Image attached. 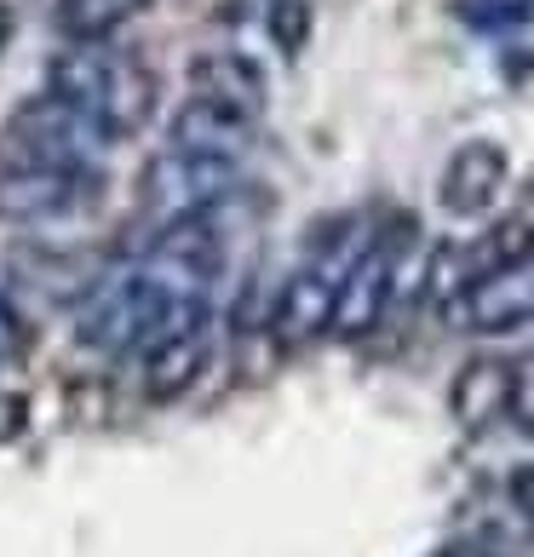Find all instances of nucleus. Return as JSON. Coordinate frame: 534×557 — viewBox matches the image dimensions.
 Instances as JSON below:
<instances>
[{"label":"nucleus","mask_w":534,"mask_h":557,"mask_svg":"<svg viewBox=\"0 0 534 557\" xmlns=\"http://www.w3.org/2000/svg\"><path fill=\"white\" fill-rule=\"evenodd\" d=\"M190 322H208V305L178 299L144 264H127V271H110L87 287L75 339L104 350V357H127V350H150L161 334L190 327Z\"/></svg>","instance_id":"f257e3e1"},{"label":"nucleus","mask_w":534,"mask_h":557,"mask_svg":"<svg viewBox=\"0 0 534 557\" xmlns=\"http://www.w3.org/2000/svg\"><path fill=\"white\" fill-rule=\"evenodd\" d=\"M47 92L70 98L75 110H87L115 144L138 133L156 110V75L138 64L133 52L110 47V40H70L47 70Z\"/></svg>","instance_id":"f03ea898"},{"label":"nucleus","mask_w":534,"mask_h":557,"mask_svg":"<svg viewBox=\"0 0 534 557\" xmlns=\"http://www.w3.org/2000/svg\"><path fill=\"white\" fill-rule=\"evenodd\" d=\"M115 138L70 98H24L0 127V168H58V173H104Z\"/></svg>","instance_id":"7ed1b4c3"},{"label":"nucleus","mask_w":534,"mask_h":557,"mask_svg":"<svg viewBox=\"0 0 534 557\" xmlns=\"http://www.w3.org/2000/svg\"><path fill=\"white\" fill-rule=\"evenodd\" d=\"M241 178H248V161L236 156H208V150H156L150 168H144L138 190H144V208L161 213V224L167 219H190V213H213L224 208Z\"/></svg>","instance_id":"20e7f679"},{"label":"nucleus","mask_w":534,"mask_h":557,"mask_svg":"<svg viewBox=\"0 0 534 557\" xmlns=\"http://www.w3.org/2000/svg\"><path fill=\"white\" fill-rule=\"evenodd\" d=\"M408 236H414V224H392V231H380V236L362 242V253L351 259V271H345V282H339L334 327H327V334L362 339V334H374V327H380V317L392 311V299H397Z\"/></svg>","instance_id":"39448f33"},{"label":"nucleus","mask_w":534,"mask_h":557,"mask_svg":"<svg viewBox=\"0 0 534 557\" xmlns=\"http://www.w3.org/2000/svg\"><path fill=\"white\" fill-rule=\"evenodd\" d=\"M104 201V173H58V168H0V224L52 231Z\"/></svg>","instance_id":"423d86ee"},{"label":"nucleus","mask_w":534,"mask_h":557,"mask_svg":"<svg viewBox=\"0 0 534 557\" xmlns=\"http://www.w3.org/2000/svg\"><path fill=\"white\" fill-rule=\"evenodd\" d=\"M357 253H362V247H357ZM357 253H345V259L322 253V259L305 264V271H294V276L282 282V294H276L271 322H264V327H271L282 345H311L316 334H327V327H334L339 282H345V271H351Z\"/></svg>","instance_id":"0eeeda50"},{"label":"nucleus","mask_w":534,"mask_h":557,"mask_svg":"<svg viewBox=\"0 0 534 557\" xmlns=\"http://www.w3.org/2000/svg\"><path fill=\"white\" fill-rule=\"evenodd\" d=\"M448 322H460L465 334H511V327H529L534 322V264H511V271L471 282L448 305Z\"/></svg>","instance_id":"6e6552de"},{"label":"nucleus","mask_w":534,"mask_h":557,"mask_svg":"<svg viewBox=\"0 0 534 557\" xmlns=\"http://www.w3.org/2000/svg\"><path fill=\"white\" fill-rule=\"evenodd\" d=\"M500 190H506V150L488 144V138H471V144H460V150L448 156L437 201L455 219H477V213H488L500 201Z\"/></svg>","instance_id":"1a4fd4ad"},{"label":"nucleus","mask_w":534,"mask_h":557,"mask_svg":"<svg viewBox=\"0 0 534 557\" xmlns=\"http://www.w3.org/2000/svg\"><path fill=\"white\" fill-rule=\"evenodd\" d=\"M190 98H208V104H224L236 115L259 121L264 115V98H271V87H264V70L253 64V58L241 52H201L190 58Z\"/></svg>","instance_id":"9d476101"},{"label":"nucleus","mask_w":534,"mask_h":557,"mask_svg":"<svg viewBox=\"0 0 534 557\" xmlns=\"http://www.w3.org/2000/svg\"><path fill=\"white\" fill-rule=\"evenodd\" d=\"M144 357V391H150L156 403L178 397V391H190L201 380V368L213 357V322H190V327H173V334H161L150 350H138Z\"/></svg>","instance_id":"9b49d317"},{"label":"nucleus","mask_w":534,"mask_h":557,"mask_svg":"<svg viewBox=\"0 0 534 557\" xmlns=\"http://www.w3.org/2000/svg\"><path fill=\"white\" fill-rule=\"evenodd\" d=\"M253 133H259V121L224 110V104H208V98H184L167 121L173 150H208V156H236V161H248Z\"/></svg>","instance_id":"f8f14e48"},{"label":"nucleus","mask_w":534,"mask_h":557,"mask_svg":"<svg viewBox=\"0 0 534 557\" xmlns=\"http://www.w3.org/2000/svg\"><path fill=\"white\" fill-rule=\"evenodd\" d=\"M448 408L465 431H488L495 420L511 414V362L500 357H477L455 374V391H448Z\"/></svg>","instance_id":"ddd939ff"},{"label":"nucleus","mask_w":534,"mask_h":557,"mask_svg":"<svg viewBox=\"0 0 534 557\" xmlns=\"http://www.w3.org/2000/svg\"><path fill=\"white\" fill-rule=\"evenodd\" d=\"M150 7V0H52V24L70 40H110L121 24Z\"/></svg>","instance_id":"4468645a"},{"label":"nucleus","mask_w":534,"mask_h":557,"mask_svg":"<svg viewBox=\"0 0 534 557\" xmlns=\"http://www.w3.org/2000/svg\"><path fill=\"white\" fill-rule=\"evenodd\" d=\"M264 35L294 58L305 52V35H311V7L305 0H264Z\"/></svg>","instance_id":"2eb2a0df"},{"label":"nucleus","mask_w":534,"mask_h":557,"mask_svg":"<svg viewBox=\"0 0 534 557\" xmlns=\"http://www.w3.org/2000/svg\"><path fill=\"white\" fill-rule=\"evenodd\" d=\"M506 420H518L529 437H534V350L523 362H511V414Z\"/></svg>","instance_id":"dca6fc26"},{"label":"nucleus","mask_w":534,"mask_h":557,"mask_svg":"<svg viewBox=\"0 0 534 557\" xmlns=\"http://www.w3.org/2000/svg\"><path fill=\"white\" fill-rule=\"evenodd\" d=\"M29 350V322L17 317V305L0 294V368H12Z\"/></svg>","instance_id":"f3484780"},{"label":"nucleus","mask_w":534,"mask_h":557,"mask_svg":"<svg viewBox=\"0 0 534 557\" xmlns=\"http://www.w3.org/2000/svg\"><path fill=\"white\" fill-rule=\"evenodd\" d=\"M511 511L534 529V466H523L518 478H511Z\"/></svg>","instance_id":"a211bd4d"},{"label":"nucleus","mask_w":534,"mask_h":557,"mask_svg":"<svg viewBox=\"0 0 534 557\" xmlns=\"http://www.w3.org/2000/svg\"><path fill=\"white\" fill-rule=\"evenodd\" d=\"M523 224H529V231H534V178H529V196H523V213H518Z\"/></svg>","instance_id":"6ab92c4d"},{"label":"nucleus","mask_w":534,"mask_h":557,"mask_svg":"<svg viewBox=\"0 0 534 557\" xmlns=\"http://www.w3.org/2000/svg\"><path fill=\"white\" fill-rule=\"evenodd\" d=\"M7 29H12V17H7V12H0V40H7Z\"/></svg>","instance_id":"aec40b11"},{"label":"nucleus","mask_w":534,"mask_h":557,"mask_svg":"<svg viewBox=\"0 0 534 557\" xmlns=\"http://www.w3.org/2000/svg\"><path fill=\"white\" fill-rule=\"evenodd\" d=\"M518 7H534V0H518Z\"/></svg>","instance_id":"412c9836"}]
</instances>
